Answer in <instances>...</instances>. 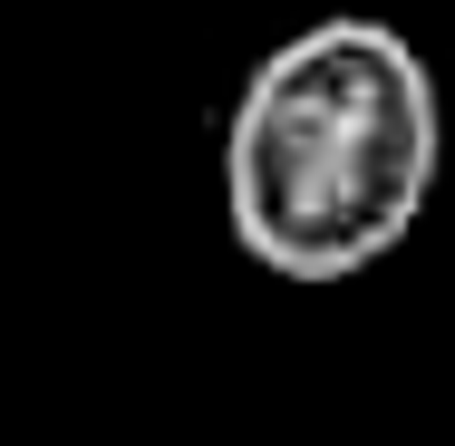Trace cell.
Returning a JSON list of instances; mask_svg holds the SVG:
<instances>
[{
	"label": "cell",
	"instance_id": "1",
	"mask_svg": "<svg viewBox=\"0 0 455 446\" xmlns=\"http://www.w3.org/2000/svg\"><path fill=\"white\" fill-rule=\"evenodd\" d=\"M446 97L407 29L330 10L252 59L223 117V223L272 281H359L436 204Z\"/></svg>",
	"mask_w": 455,
	"mask_h": 446
}]
</instances>
